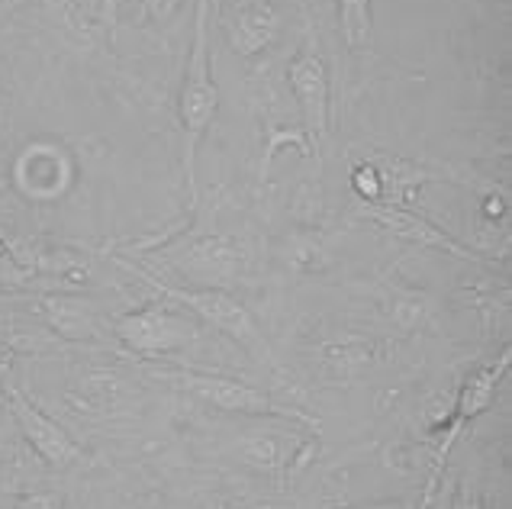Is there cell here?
I'll return each instance as SVG.
<instances>
[{
  "label": "cell",
  "instance_id": "obj_1",
  "mask_svg": "<svg viewBox=\"0 0 512 509\" xmlns=\"http://www.w3.org/2000/svg\"><path fill=\"white\" fill-rule=\"evenodd\" d=\"M219 113V87L213 81L210 58V0H197L194 10V49L184 68V87L178 100V120L184 133V178L190 203H197V149Z\"/></svg>",
  "mask_w": 512,
  "mask_h": 509
},
{
  "label": "cell",
  "instance_id": "obj_2",
  "mask_svg": "<svg viewBox=\"0 0 512 509\" xmlns=\"http://www.w3.org/2000/svg\"><path fill=\"white\" fill-rule=\"evenodd\" d=\"M136 271V268H133ZM139 278H145L152 287L162 290V297H168L171 303L184 307L190 316L203 319L207 326H213L216 332H223L236 345L245 348V355L258 361V365H271V345L265 339V332L255 323V316L245 310V303L236 300L229 290H216V287H171L165 281L152 278V274L136 271Z\"/></svg>",
  "mask_w": 512,
  "mask_h": 509
},
{
  "label": "cell",
  "instance_id": "obj_3",
  "mask_svg": "<svg viewBox=\"0 0 512 509\" xmlns=\"http://www.w3.org/2000/svg\"><path fill=\"white\" fill-rule=\"evenodd\" d=\"M168 265L184 278L187 287H216L226 290L239 281L245 268V249L232 236H187L165 249Z\"/></svg>",
  "mask_w": 512,
  "mask_h": 509
},
{
  "label": "cell",
  "instance_id": "obj_4",
  "mask_svg": "<svg viewBox=\"0 0 512 509\" xmlns=\"http://www.w3.org/2000/svg\"><path fill=\"white\" fill-rule=\"evenodd\" d=\"M113 336L120 339L133 355H142V358H171L184 352L187 345L197 342V323L190 319V313H178L171 307H142V310H133L116 319L113 326Z\"/></svg>",
  "mask_w": 512,
  "mask_h": 509
},
{
  "label": "cell",
  "instance_id": "obj_5",
  "mask_svg": "<svg viewBox=\"0 0 512 509\" xmlns=\"http://www.w3.org/2000/svg\"><path fill=\"white\" fill-rule=\"evenodd\" d=\"M165 381L184 387L187 394H194L200 400L213 403L216 410L223 413H239V416H277V419H306L297 410H287L284 403H277L271 394L258 390L252 384H242L236 377H223V374H210V371H165Z\"/></svg>",
  "mask_w": 512,
  "mask_h": 509
},
{
  "label": "cell",
  "instance_id": "obj_6",
  "mask_svg": "<svg viewBox=\"0 0 512 509\" xmlns=\"http://www.w3.org/2000/svg\"><path fill=\"white\" fill-rule=\"evenodd\" d=\"M0 394L7 400V410L13 416V423H17L20 435L29 442V448L49 464V468H75V464L84 458L81 445L71 439L52 416L42 413L20 387H13L7 381V384H0Z\"/></svg>",
  "mask_w": 512,
  "mask_h": 509
},
{
  "label": "cell",
  "instance_id": "obj_7",
  "mask_svg": "<svg viewBox=\"0 0 512 509\" xmlns=\"http://www.w3.org/2000/svg\"><path fill=\"white\" fill-rule=\"evenodd\" d=\"M287 84L297 97V107L303 113V129L310 145H319L329 136V68L323 55L313 49H303L287 68Z\"/></svg>",
  "mask_w": 512,
  "mask_h": 509
},
{
  "label": "cell",
  "instance_id": "obj_8",
  "mask_svg": "<svg viewBox=\"0 0 512 509\" xmlns=\"http://www.w3.org/2000/svg\"><path fill=\"white\" fill-rule=\"evenodd\" d=\"M277 33H281V17H277L271 0H239L226 17L229 46L242 58L271 49Z\"/></svg>",
  "mask_w": 512,
  "mask_h": 509
},
{
  "label": "cell",
  "instance_id": "obj_9",
  "mask_svg": "<svg viewBox=\"0 0 512 509\" xmlns=\"http://www.w3.org/2000/svg\"><path fill=\"white\" fill-rule=\"evenodd\" d=\"M364 213H368L374 223L387 226L393 236H400L406 242H419V245H426V249H445L458 258H477L471 249H464L461 242L451 239L445 229L432 226L429 220H422V216H416V213H406L400 207H393V203H368V210Z\"/></svg>",
  "mask_w": 512,
  "mask_h": 509
},
{
  "label": "cell",
  "instance_id": "obj_10",
  "mask_svg": "<svg viewBox=\"0 0 512 509\" xmlns=\"http://www.w3.org/2000/svg\"><path fill=\"white\" fill-rule=\"evenodd\" d=\"M39 310L46 316L49 329L58 332L62 339L91 342L100 336V323H97L94 307L78 297H42Z\"/></svg>",
  "mask_w": 512,
  "mask_h": 509
},
{
  "label": "cell",
  "instance_id": "obj_11",
  "mask_svg": "<svg viewBox=\"0 0 512 509\" xmlns=\"http://www.w3.org/2000/svg\"><path fill=\"white\" fill-rule=\"evenodd\" d=\"M506 371H509V348L500 355V361H493L487 368H477L471 377H467L461 394H458L455 423L464 426V423H471V419H477L484 410H490V403L496 397V390H500V381L506 377Z\"/></svg>",
  "mask_w": 512,
  "mask_h": 509
},
{
  "label": "cell",
  "instance_id": "obj_12",
  "mask_svg": "<svg viewBox=\"0 0 512 509\" xmlns=\"http://www.w3.org/2000/svg\"><path fill=\"white\" fill-rule=\"evenodd\" d=\"M339 7V29L351 52H368L374 42V10L371 0H335Z\"/></svg>",
  "mask_w": 512,
  "mask_h": 509
},
{
  "label": "cell",
  "instance_id": "obj_13",
  "mask_svg": "<svg viewBox=\"0 0 512 509\" xmlns=\"http://www.w3.org/2000/svg\"><path fill=\"white\" fill-rule=\"evenodd\" d=\"M351 187L364 203H384L387 200V181L384 171L374 162H361L355 171H351Z\"/></svg>",
  "mask_w": 512,
  "mask_h": 509
},
{
  "label": "cell",
  "instance_id": "obj_14",
  "mask_svg": "<svg viewBox=\"0 0 512 509\" xmlns=\"http://www.w3.org/2000/svg\"><path fill=\"white\" fill-rule=\"evenodd\" d=\"M458 429H461V423H455L448 429V439H445V448H442V455H438V464H435V471L429 474V481H426V490H422V500H419V509H432V500H435V490H438V477H442V464H445V458H448V448L455 445V439H458Z\"/></svg>",
  "mask_w": 512,
  "mask_h": 509
},
{
  "label": "cell",
  "instance_id": "obj_15",
  "mask_svg": "<svg viewBox=\"0 0 512 509\" xmlns=\"http://www.w3.org/2000/svg\"><path fill=\"white\" fill-rule=\"evenodd\" d=\"M142 7L155 23H171L178 17V10L184 7V0H142Z\"/></svg>",
  "mask_w": 512,
  "mask_h": 509
},
{
  "label": "cell",
  "instance_id": "obj_16",
  "mask_svg": "<svg viewBox=\"0 0 512 509\" xmlns=\"http://www.w3.org/2000/svg\"><path fill=\"white\" fill-rule=\"evenodd\" d=\"M62 497L55 493H26V497L17 500V509H62Z\"/></svg>",
  "mask_w": 512,
  "mask_h": 509
},
{
  "label": "cell",
  "instance_id": "obj_17",
  "mask_svg": "<svg viewBox=\"0 0 512 509\" xmlns=\"http://www.w3.org/2000/svg\"><path fill=\"white\" fill-rule=\"evenodd\" d=\"M451 509H487L484 500H480V493L471 487V484H461L455 490V500H451Z\"/></svg>",
  "mask_w": 512,
  "mask_h": 509
},
{
  "label": "cell",
  "instance_id": "obj_18",
  "mask_svg": "<svg viewBox=\"0 0 512 509\" xmlns=\"http://www.w3.org/2000/svg\"><path fill=\"white\" fill-rule=\"evenodd\" d=\"M10 371H13V348L7 342H0V384L10 381Z\"/></svg>",
  "mask_w": 512,
  "mask_h": 509
},
{
  "label": "cell",
  "instance_id": "obj_19",
  "mask_svg": "<svg viewBox=\"0 0 512 509\" xmlns=\"http://www.w3.org/2000/svg\"><path fill=\"white\" fill-rule=\"evenodd\" d=\"M120 4L123 0H104V17L113 23V17H116V10H120Z\"/></svg>",
  "mask_w": 512,
  "mask_h": 509
},
{
  "label": "cell",
  "instance_id": "obj_20",
  "mask_svg": "<svg viewBox=\"0 0 512 509\" xmlns=\"http://www.w3.org/2000/svg\"><path fill=\"white\" fill-rule=\"evenodd\" d=\"M17 7H23V0H0V17L10 13V10H17Z\"/></svg>",
  "mask_w": 512,
  "mask_h": 509
},
{
  "label": "cell",
  "instance_id": "obj_21",
  "mask_svg": "<svg viewBox=\"0 0 512 509\" xmlns=\"http://www.w3.org/2000/svg\"><path fill=\"white\" fill-rule=\"evenodd\" d=\"M4 258H10V245L0 239V261H4Z\"/></svg>",
  "mask_w": 512,
  "mask_h": 509
},
{
  "label": "cell",
  "instance_id": "obj_22",
  "mask_svg": "<svg viewBox=\"0 0 512 509\" xmlns=\"http://www.w3.org/2000/svg\"><path fill=\"white\" fill-rule=\"evenodd\" d=\"M62 509H84V506H81V503H75V500H65V503H62Z\"/></svg>",
  "mask_w": 512,
  "mask_h": 509
},
{
  "label": "cell",
  "instance_id": "obj_23",
  "mask_svg": "<svg viewBox=\"0 0 512 509\" xmlns=\"http://www.w3.org/2000/svg\"><path fill=\"white\" fill-rule=\"evenodd\" d=\"M387 509H403V506H400V503H393V506H387Z\"/></svg>",
  "mask_w": 512,
  "mask_h": 509
}]
</instances>
